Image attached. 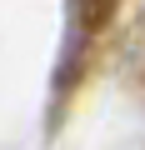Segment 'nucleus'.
I'll use <instances>...</instances> for the list:
<instances>
[{"mask_svg":"<svg viewBox=\"0 0 145 150\" xmlns=\"http://www.w3.org/2000/svg\"><path fill=\"white\" fill-rule=\"evenodd\" d=\"M110 5H115V0H80V15H85V20H105Z\"/></svg>","mask_w":145,"mask_h":150,"instance_id":"nucleus-1","label":"nucleus"}]
</instances>
